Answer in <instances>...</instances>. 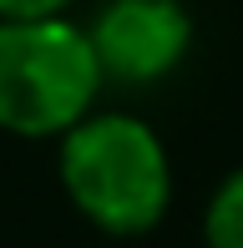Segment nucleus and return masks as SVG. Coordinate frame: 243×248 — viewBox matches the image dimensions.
<instances>
[{"mask_svg": "<svg viewBox=\"0 0 243 248\" xmlns=\"http://www.w3.org/2000/svg\"><path fill=\"white\" fill-rule=\"evenodd\" d=\"M56 167L76 213L117 238L157 228L172 202L167 147L132 111H86L71 132H61Z\"/></svg>", "mask_w": 243, "mask_h": 248, "instance_id": "f257e3e1", "label": "nucleus"}, {"mask_svg": "<svg viewBox=\"0 0 243 248\" xmlns=\"http://www.w3.org/2000/svg\"><path fill=\"white\" fill-rule=\"evenodd\" d=\"M102 86L86 26L66 16L0 20V132L61 137L96 111Z\"/></svg>", "mask_w": 243, "mask_h": 248, "instance_id": "f03ea898", "label": "nucleus"}, {"mask_svg": "<svg viewBox=\"0 0 243 248\" xmlns=\"http://www.w3.org/2000/svg\"><path fill=\"white\" fill-rule=\"evenodd\" d=\"M106 81L152 86L193 51V16L182 0H106L86 26Z\"/></svg>", "mask_w": 243, "mask_h": 248, "instance_id": "7ed1b4c3", "label": "nucleus"}, {"mask_svg": "<svg viewBox=\"0 0 243 248\" xmlns=\"http://www.w3.org/2000/svg\"><path fill=\"white\" fill-rule=\"evenodd\" d=\"M203 243L208 248H243V167L223 177L203 213Z\"/></svg>", "mask_w": 243, "mask_h": 248, "instance_id": "20e7f679", "label": "nucleus"}, {"mask_svg": "<svg viewBox=\"0 0 243 248\" xmlns=\"http://www.w3.org/2000/svg\"><path fill=\"white\" fill-rule=\"evenodd\" d=\"M71 0H0V20H46V16H66Z\"/></svg>", "mask_w": 243, "mask_h": 248, "instance_id": "39448f33", "label": "nucleus"}]
</instances>
